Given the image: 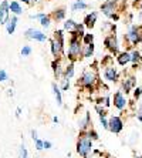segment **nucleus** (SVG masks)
<instances>
[{"label": "nucleus", "instance_id": "obj_1", "mask_svg": "<svg viewBox=\"0 0 142 158\" xmlns=\"http://www.w3.org/2000/svg\"><path fill=\"white\" fill-rule=\"evenodd\" d=\"M83 44L84 43L80 37L71 34V39H70V43H68V53H67L70 61H75L81 56V53H83Z\"/></svg>", "mask_w": 142, "mask_h": 158}, {"label": "nucleus", "instance_id": "obj_2", "mask_svg": "<svg viewBox=\"0 0 142 158\" xmlns=\"http://www.w3.org/2000/svg\"><path fill=\"white\" fill-rule=\"evenodd\" d=\"M92 151V138L90 134H83L80 137V140L77 143V152L81 155V157H87L88 154H91Z\"/></svg>", "mask_w": 142, "mask_h": 158}, {"label": "nucleus", "instance_id": "obj_3", "mask_svg": "<svg viewBox=\"0 0 142 158\" xmlns=\"http://www.w3.org/2000/svg\"><path fill=\"white\" fill-rule=\"evenodd\" d=\"M97 81H98V76H97L95 70L94 69H87L83 73V76H81L78 84L84 85V87H87V88H92L97 84Z\"/></svg>", "mask_w": 142, "mask_h": 158}, {"label": "nucleus", "instance_id": "obj_4", "mask_svg": "<svg viewBox=\"0 0 142 158\" xmlns=\"http://www.w3.org/2000/svg\"><path fill=\"white\" fill-rule=\"evenodd\" d=\"M117 0H105V3H102L101 6V11L107 17H111L114 20H118V15H117Z\"/></svg>", "mask_w": 142, "mask_h": 158}, {"label": "nucleus", "instance_id": "obj_5", "mask_svg": "<svg viewBox=\"0 0 142 158\" xmlns=\"http://www.w3.org/2000/svg\"><path fill=\"white\" fill-rule=\"evenodd\" d=\"M127 40L129 41V44H138L139 41H142V33H141V29L138 26L132 24L129 29H128V33H127Z\"/></svg>", "mask_w": 142, "mask_h": 158}, {"label": "nucleus", "instance_id": "obj_6", "mask_svg": "<svg viewBox=\"0 0 142 158\" xmlns=\"http://www.w3.org/2000/svg\"><path fill=\"white\" fill-rule=\"evenodd\" d=\"M51 53H53L55 59L63 56V53H64V40H60L57 37L51 39Z\"/></svg>", "mask_w": 142, "mask_h": 158}, {"label": "nucleus", "instance_id": "obj_7", "mask_svg": "<svg viewBox=\"0 0 142 158\" xmlns=\"http://www.w3.org/2000/svg\"><path fill=\"white\" fill-rule=\"evenodd\" d=\"M122 128H124V123H122V120H121L120 117L114 115V117L109 118V121H108V130L111 132H114V134H118V132L122 131Z\"/></svg>", "mask_w": 142, "mask_h": 158}, {"label": "nucleus", "instance_id": "obj_8", "mask_svg": "<svg viewBox=\"0 0 142 158\" xmlns=\"http://www.w3.org/2000/svg\"><path fill=\"white\" fill-rule=\"evenodd\" d=\"M24 37H26V39H30V40L41 41V43L47 40V36H46L43 31H40V30H36V29H29V30H26Z\"/></svg>", "mask_w": 142, "mask_h": 158}, {"label": "nucleus", "instance_id": "obj_9", "mask_svg": "<svg viewBox=\"0 0 142 158\" xmlns=\"http://www.w3.org/2000/svg\"><path fill=\"white\" fill-rule=\"evenodd\" d=\"M9 13H10V3L7 0H3L0 4V24H6L9 22L10 19Z\"/></svg>", "mask_w": 142, "mask_h": 158}, {"label": "nucleus", "instance_id": "obj_10", "mask_svg": "<svg viewBox=\"0 0 142 158\" xmlns=\"http://www.w3.org/2000/svg\"><path fill=\"white\" fill-rule=\"evenodd\" d=\"M104 46L111 53H118V47L120 46H118V40H117V37H115V34H108L105 37V40H104Z\"/></svg>", "mask_w": 142, "mask_h": 158}, {"label": "nucleus", "instance_id": "obj_11", "mask_svg": "<svg viewBox=\"0 0 142 158\" xmlns=\"http://www.w3.org/2000/svg\"><path fill=\"white\" fill-rule=\"evenodd\" d=\"M104 77H105V80L111 81V83H115L118 80V70L114 66H105V69H104Z\"/></svg>", "mask_w": 142, "mask_h": 158}, {"label": "nucleus", "instance_id": "obj_12", "mask_svg": "<svg viewBox=\"0 0 142 158\" xmlns=\"http://www.w3.org/2000/svg\"><path fill=\"white\" fill-rule=\"evenodd\" d=\"M127 98L125 96L122 94V91H117L115 93V96H114V106L117 107L118 110H124L125 107H127Z\"/></svg>", "mask_w": 142, "mask_h": 158}, {"label": "nucleus", "instance_id": "obj_13", "mask_svg": "<svg viewBox=\"0 0 142 158\" xmlns=\"http://www.w3.org/2000/svg\"><path fill=\"white\" fill-rule=\"evenodd\" d=\"M97 17H98V13H97V11H91V13H88V15L84 17V24H85V27L92 29L94 24H95V22H97Z\"/></svg>", "mask_w": 142, "mask_h": 158}, {"label": "nucleus", "instance_id": "obj_14", "mask_svg": "<svg viewBox=\"0 0 142 158\" xmlns=\"http://www.w3.org/2000/svg\"><path fill=\"white\" fill-rule=\"evenodd\" d=\"M53 70H54L55 77H59V78L64 77V69H63V66H61V60H60V57L53 61Z\"/></svg>", "mask_w": 142, "mask_h": 158}, {"label": "nucleus", "instance_id": "obj_15", "mask_svg": "<svg viewBox=\"0 0 142 158\" xmlns=\"http://www.w3.org/2000/svg\"><path fill=\"white\" fill-rule=\"evenodd\" d=\"M135 78L132 77V76H128V77L124 78V81H122V88H124L125 93H129L132 90V88L135 87Z\"/></svg>", "mask_w": 142, "mask_h": 158}, {"label": "nucleus", "instance_id": "obj_16", "mask_svg": "<svg viewBox=\"0 0 142 158\" xmlns=\"http://www.w3.org/2000/svg\"><path fill=\"white\" fill-rule=\"evenodd\" d=\"M16 26H17V16H11L10 19H9V22L6 23V30H7L9 34H13L16 30Z\"/></svg>", "mask_w": 142, "mask_h": 158}, {"label": "nucleus", "instance_id": "obj_17", "mask_svg": "<svg viewBox=\"0 0 142 158\" xmlns=\"http://www.w3.org/2000/svg\"><path fill=\"white\" fill-rule=\"evenodd\" d=\"M118 63H120L121 66H127L128 63H131V53H128V52H122L118 54L117 57Z\"/></svg>", "mask_w": 142, "mask_h": 158}, {"label": "nucleus", "instance_id": "obj_18", "mask_svg": "<svg viewBox=\"0 0 142 158\" xmlns=\"http://www.w3.org/2000/svg\"><path fill=\"white\" fill-rule=\"evenodd\" d=\"M78 26H80V23H75L73 19H68L64 23V30H68L70 33H74V31L78 30Z\"/></svg>", "mask_w": 142, "mask_h": 158}, {"label": "nucleus", "instance_id": "obj_19", "mask_svg": "<svg viewBox=\"0 0 142 158\" xmlns=\"http://www.w3.org/2000/svg\"><path fill=\"white\" fill-rule=\"evenodd\" d=\"M92 54H94V43L84 44V46H83V53H81V56H83L84 59H88V57H91Z\"/></svg>", "mask_w": 142, "mask_h": 158}, {"label": "nucleus", "instance_id": "obj_20", "mask_svg": "<svg viewBox=\"0 0 142 158\" xmlns=\"http://www.w3.org/2000/svg\"><path fill=\"white\" fill-rule=\"evenodd\" d=\"M88 9V4L84 2V0H75L73 4H71V10L73 11H78V10H85Z\"/></svg>", "mask_w": 142, "mask_h": 158}, {"label": "nucleus", "instance_id": "obj_21", "mask_svg": "<svg viewBox=\"0 0 142 158\" xmlns=\"http://www.w3.org/2000/svg\"><path fill=\"white\" fill-rule=\"evenodd\" d=\"M10 11L13 13V15L18 16L23 13V7L22 4L18 3V2H16V0H13V2H10Z\"/></svg>", "mask_w": 142, "mask_h": 158}, {"label": "nucleus", "instance_id": "obj_22", "mask_svg": "<svg viewBox=\"0 0 142 158\" xmlns=\"http://www.w3.org/2000/svg\"><path fill=\"white\" fill-rule=\"evenodd\" d=\"M53 93H54V97H55V100H57V104H59V106H61V104H63L61 90L57 87V84H55V83H53Z\"/></svg>", "mask_w": 142, "mask_h": 158}, {"label": "nucleus", "instance_id": "obj_23", "mask_svg": "<svg viewBox=\"0 0 142 158\" xmlns=\"http://www.w3.org/2000/svg\"><path fill=\"white\" fill-rule=\"evenodd\" d=\"M74 76V64L73 61H70L66 67H64V77L67 78H71Z\"/></svg>", "mask_w": 142, "mask_h": 158}, {"label": "nucleus", "instance_id": "obj_24", "mask_svg": "<svg viewBox=\"0 0 142 158\" xmlns=\"http://www.w3.org/2000/svg\"><path fill=\"white\" fill-rule=\"evenodd\" d=\"M131 61L134 63L135 66H134V69H136V66H138L139 63L142 61V57H141V53L139 52H136V50H134V52L131 53Z\"/></svg>", "mask_w": 142, "mask_h": 158}, {"label": "nucleus", "instance_id": "obj_25", "mask_svg": "<svg viewBox=\"0 0 142 158\" xmlns=\"http://www.w3.org/2000/svg\"><path fill=\"white\" fill-rule=\"evenodd\" d=\"M64 17H66V9H63V7L54 10V13H53V19L57 20V22H59V20H63Z\"/></svg>", "mask_w": 142, "mask_h": 158}, {"label": "nucleus", "instance_id": "obj_26", "mask_svg": "<svg viewBox=\"0 0 142 158\" xmlns=\"http://www.w3.org/2000/svg\"><path fill=\"white\" fill-rule=\"evenodd\" d=\"M40 24L44 27V29H48L51 24V16L50 15H46L43 19H40Z\"/></svg>", "mask_w": 142, "mask_h": 158}, {"label": "nucleus", "instance_id": "obj_27", "mask_svg": "<svg viewBox=\"0 0 142 158\" xmlns=\"http://www.w3.org/2000/svg\"><path fill=\"white\" fill-rule=\"evenodd\" d=\"M88 124H90V114H85L84 120H81V121H80V128L81 130H85Z\"/></svg>", "mask_w": 142, "mask_h": 158}, {"label": "nucleus", "instance_id": "obj_28", "mask_svg": "<svg viewBox=\"0 0 142 158\" xmlns=\"http://www.w3.org/2000/svg\"><path fill=\"white\" fill-rule=\"evenodd\" d=\"M31 54V47L30 46H23L22 48V56L23 57H27V56Z\"/></svg>", "mask_w": 142, "mask_h": 158}, {"label": "nucleus", "instance_id": "obj_29", "mask_svg": "<svg viewBox=\"0 0 142 158\" xmlns=\"http://www.w3.org/2000/svg\"><path fill=\"white\" fill-rule=\"evenodd\" d=\"M92 40H94V36H92V34H84V37H83V43L84 44L92 43Z\"/></svg>", "mask_w": 142, "mask_h": 158}, {"label": "nucleus", "instance_id": "obj_30", "mask_svg": "<svg viewBox=\"0 0 142 158\" xmlns=\"http://www.w3.org/2000/svg\"><path fill=\"white\" fill-rule=\"evenodd\" d=\"M61 88L63 90H68V87H70V81H68V78L67 77H61Z\"/></svg>", "mask_w": 142, "mask_h": 158}, {"label": "nucleus", "instance_id": "obj_31", "mask_svg": "<svg viewBox=\"0 0 142 158\" xmlns=\"http://www.w3.org/2000/svg\"><path fill=\"white\" fill-rule=\"evenodd\" d=\"M34 144H36V150H37V151H41V150L44 148V141L39 140V138L34 141Z\"/></svg>", "mask_w": 142, "mask_h": 158}, {"label": "nucleus", "instance_id": "obj_32", "mask_svg": "<svg viewBox=\"0 0 142 158\" xmlns=\"http://www.w3.org/2000/svg\"><path fill=\"white\" fill-rule=\"evenodd\" d=\"M20 158H27V148L24 144H22V147H20Z\"/></svg>", "mask_w": 142, "mask_h": 158}, {"label": "nucleus", "instance_id": "obj_33", "mask_svg": "<svg viewBox=\"0 0 142 158\" xmlns=\"http://www.w3.org/2000/svg\"><path fill=\"white\" fill-rule=\"evenodd\" d=\"M85 158H102L101 152H98V151H91V155L88 154Z\"/></svg>", "mask_w": 142, "mask_h": 158}, {"label": "nucleus", "instance_id": "obj_34", "mask_svg": "<svg viewBox=\"0 0 142 158\" xmlns=\"http://www.w3.org/2000/svg\"><path fill=\"white\" fill-rule=\"evenodd\" d=\"M6 80H7V73L4 70H0V83H3Z\"/></svg>", "mask_w": 142, "mask_h": 158}, {"label": "nucleus", "instance_id": "obj_35", "mask_svg": "<svg viewBox=\"0 0 142 158\" xmlns=\"http://www.w3.org/2000/svg\"><path fill=\"white\" fill-rule=\"evenodd\" d=\"M44 16H46V13H37V15H30V19H43Z\"/></svg>", "mask_w": 142, "mask_h": 158}, {"label": "nucleus", "instance_id": "obj_36", "mask_svg": "<svg viewBox=\"0 0 142 158\" xmlns=\"http://www.w3.org/2000/svg\"><path fill=\"white\" fill-rule=\"evenodd\" d=\"M141 94H142V90H141V88H135V91H134V97H135V98H136V100H138L139 98V97H141Z\"/></svg>", "mask_w": 142, "mask_h": 158}, {"label": "nucleus", "instance_id": "obj_37", "mask_svg": "<svg viewBox=\"0 0 142 158\" xmlns=\"http://www.w3.org/2000/svg\"><path fill=\"white\" fill-rule=\"evenodd\" d=\"M136 118H138L139 121L142 123V104L139 106V108H138V113H136Z\"/></svg>", "mask_w": 142, "mask_h": 158}, {"label": "nucleus", "instance_id": "obj_38", "mask_svg": "<svg viewBox=\"0 0 142 158\" xmlns=\"http://www.w3.org/2000/svg\"><path fill=\"white\" fill-rule=\"evenodd\" d=\"M88 134L91 135V138H92V140H97V138H98V135H97V132H95V131H90V132H88Z\"/></svg>", "mask_w": 142, "mask_h": 158}, {"label": "nucleus", "instance_id": "obj_39", "mask_svg": "<svg viewBox=\"0 0 142 158\" xmlns=\"http://www.w3.org/2000/svg\"><path fill=\"white\" fill-rule=\"evenodd\" d=\"M31 138H33V141H36L37 138H39V137H37V131H36V130H33V131H31Z\"/></svg>", "mask_w": 142, "mask_h": 158}, {"label": "nucleus", "instance_id": "obj_40", "mask_svg": "<svg viewBox=\"0 0 142 158\" xmlns=\"http://www.w3.org/2000/svg\"><path fill=\"white\" fill-rule=\"evenodd\" d=\"M44 148H46V150L51 148V143H50V141H44Z\"/></svg>", "mask_w": 142, "mask_h": 158}, {"label": "nucleus", "instance_id": "obj_41", "mask_svg": "<svg viewBox=\"0 0 142 158\" xmlns=\"http://www.w3.org/2000/svg\"><path fill=\"white\" fill-rule=\"evenodd\" d=\"M104 104H105V107L109 106V96H107L105 98H104Z\"/></svg>", "mask_w": 142, "mask_h": 158}, {"label": "nucleus", "instance_id": "obj_42", "mask_svg": "<svg viewBox=\"0 0 142 158\" xmlns=\"http://www.w3.org/2000/svg\"><path fill=\"white\" fill-rule=\"evenodd\" d=\"M23 3H26V4H31V0H22Z\"/></svg>", "mask_w": 142, "mask_h": 158}, {"label": "nucleus", "instance_id": "obj_43", "mask_svg": "<svg viewBox=\"0 0 142 158\" xmlns=\"http://www.w3.org/2000/svg\"><path fill=\"white\" fill-rule=\"evenodd\" d=\"M117 2H121V3H125V2H127V0H117Z\"/></svg>", "mask_w": 142, "mask_h": 158}, {"label": "nucleus", "instance_id": "obj_44", "mask_svg": "<svg viewBox=\"0 0 142 158\" xmlns=\"http://www.w3.org/2000/svg\"><path fill=\"white\" fill-rule=\"evenodd\" d=\"M139 158H142V157H139Z\"/></svg>", "mask_w": 142, "mask_h": 158}]
</instances>
